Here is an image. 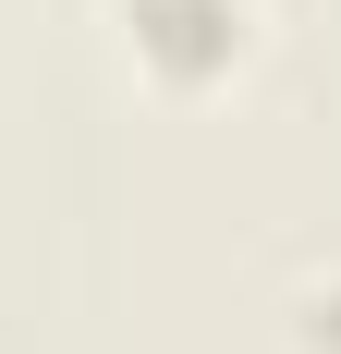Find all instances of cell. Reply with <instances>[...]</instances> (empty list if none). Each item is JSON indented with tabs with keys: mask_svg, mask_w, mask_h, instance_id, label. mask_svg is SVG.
I'll return each mask as SVG.
<instances>
[{
	"mask_svg": "<svg viewBox=\"0 0 341 354\" xmlns=\"http://www.w3.org/2000/svg\"><path fill=\"white\" fill-rule=\"evenodd\" d=\"M122 37L159 86H207L244 49V0H122Z\"/></svg>",
	"mask_w": 341,
	"mask_h": 354,
	"instance_id": "cell-1",
	"label": "cell"
}]
</instances>
